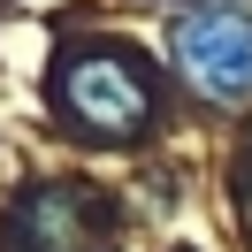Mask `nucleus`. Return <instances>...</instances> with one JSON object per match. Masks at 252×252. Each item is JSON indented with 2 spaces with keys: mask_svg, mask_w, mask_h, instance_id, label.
Segmentation results:
<instances>
[{
  "mask_svg": "<svg viewBox=\"0 0 252 252\" xmlns=\"http://www.w3.org/2000/svg\"><path fill=\"white\" fill-rule=\"evenodd\" d=\"M54 115L84 138H107V145H130L153 130L160 99H153V77H145L138 54H115V46H84L62 62L54 77Z\"/></svg>",
  "mask_w": 252,
  "mask_h": 252,
  "instance_id": "obj_1",
  "label": "nucleus"
},
{
  "mask_svg": "<svg viewBox=\"0 0 252 252\" xmlns=\"http://www.w3.org/2000/svg\"><path fill=\"white\" fill-rule=\"evenodd\" d=\"M168 62L214 107H245L252 99V8L245 0H206L168 23Z\"/></svg>",
  "mask_w": 252,
  "mask_h": 252,
  "instance_id": "obj_2",
  "label": "nucleus"
},
{
  "mask_svg": "<svg viewBox=\"0 0 252 252\" xmlns=\"http://www.w3.org/2000/svg\"><path fill=\"white\" fill-rule=\"evenodd\" d=\"M23 252H92V199L77 184H38L8 221Z\"/></svg>",
  "mask_w": 252,
  "mask_h": 252,
  "instance_id": "obj_3",
  "label": "nucleus"
}]
</instances>
